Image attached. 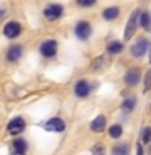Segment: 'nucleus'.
<instances>
[{
    "label": "nucleus",
    "instance_id": "obj_1",
    "mask_svg": "<svg viewBox=\"0 0 151 155\" xmlns=\"http://www.w3.org/2000/svg\"><path fill=\"white\" fill-rule=\"evenodd\" d=\"M63 13H65V8L62 3H47L42 8V15L47 21H57L63 16Z\"/></svg>",
    "mask_w": 151,
    "mask_h": 155
},
{
    "label": "nucleus",
    "instance_id": "obj_27",
    "mask_svg": "<svg viewBox=\"0 0 151 155\" xmlns=\"http://www.w3.org/2000/svg\"><path fill=\"white\" fill-rule=\"evenodd\" d=\"M149 61H151V58H149Z\"/></svg>",
    "mask_w": 151,
    "mask_h": 155
},
{
    "label": "nucleus",
    "instance_id": "obj_6",
    "mask_svg": "<svg viewBox=\"0 0 151 155\" xmlns=\"http://www.w3.org/2000/svg\"><path fill=\"white\" fill-rule=\"evenodd\" d=\"M57 48H58L57 41H54V39H47V41H44L41 45H39V52H41L42 57L52 58L57 53Z\"/></svg>",
    "mask_w": 151,
    "mask_h": 155
},
{
    "label": "nucleus",
    "instance_id": "obj_9",
    "mask_svg": "<svg viewBox=\"0 0 151 155\" xmlns=\"http://www.w3.org/2000/svg\"><path fill=\"white\" fill-rule=\"evenodd\" d=\"M44 128L47 131H52V133H63V131H65V121L55 116V118H51L49 121H46Z\"/></svg>",
    "mask_w": 151,
    "mask_h": 155
},
{
    "label": "nucleus",
    "instance_id": "obj_4",
    "mask_svg": "<svg viewBox=\"0 0 151 155\" xmlns=\"http://www.w3.org/2000/svg\"><path fill=\"white\" fill-rule=\"evenodd\" d=\"M2 32H3V36L7 39H16L19 34L23 32V26H21V23L13 21V19H12V21H7L3 24Z\"/></svg>",
    "mask_w": 151,
    "mask_h": 155
},
{
    "label": "nucleus",
    "instance_id": "obj_7",
    "mask_svg": "<svg viewBox=\"0 0 151 155\" xmlns=\"http://www.w3.org/2000/svg\"><path fill=\"white\" fill-rule=\"evenodd\" d=\"M140 79H141V73H140L138 68H130V70L125 71L124 81H125L127 86L133 87V86H136V84L140 82Z\"/></svg>",
    "mask_w": 151,
    "mask_h": 155
},
{
    "label": "nucleus",
    "instance_id": "obj_16",
    "mask_svg": "<svg viewBox=\"0 0 151 155\" xmlns=\"http://www.w3.org/2000/svg\"><path fill=\"white\" fill-rule=\"evenodd\" d=\"M128 152H130V145L127 142L115 144L112 147V155H128Z\"/></svg>",
    "mask_w": 151,
    "mask_h": 155
},
{
    "label": "nucleus",
    "instance_id": "obj_23",
    "mask_svg": "<svg viewBox=\"0 0 151 155\" xmlns=\"http://www.w3.org/2000/svg\"><path fill=\"white\" fill-rule=\"evenodd\" d=\"M141 139H143L145 144H148L151 140V128H143V134H141Z\"/></svg>",
    "mask_w": 151,
    "mask_h": 155
},
{
    "label": "nucleus",
    "instance_id": "obj_2",
    "mask_svg": "<svg viewBox=\"0 0 151 155\" xmlns=\"http://www.w3.org/2000/svg\"><path fill=\"white\" fill-rule=\"evenodd\" d=\"M138 15H140V8H136L132 12L128 21L125 24V31H124V39L125 41H130L132 37L135 36L136 32V28H138Z\"/></svg>",
    "mask_w": 151,
    "mask_h": 155
},
{
    "label": "nucleus",
    "instance_id": "obj_5",
    "mask_svg": "<svg viewBox=\"0 0 151 155\" xmlns=\"http://www.w3.org/2000/svg\"><path fill=\"white\" fill-rule=\"evenodd\" d=\"M148 48H149V41L146 37H140L138 41L130 47V53L133 58H141L146 52H148Z\"/></svg>",
    "mask_w": 151,
    "mask_h": 155
},
{
    "label": "nucleus",
    "instance_id": "obj_14",
    "mask_svg": "<svg viewBox=\"0 0 151 155\" xmlns=\"http://www.w3.org/2000/svg\"><path fill=\"white\" fill-rule=\"evenodd\" d=\"M106 116L104 115H97L94 120L91 121V131L93 133H102L106 129Z\"/></svg>",
    "mask_w": 151,
    "mask_h": 155
},
{
    "label": "nucleus",
    "instance_id": "obj_17",
    "mask_svg": "<svg viewBox=\"0 0 151 155\" xmlns=\"http://www.w3.org/2000/svg\"><path fill=\"white\" fill-rule=\"evenodd\" d=\"M124 50V44L119 42V41H111L107 44V52L112 53V55H115V53H120Z\"/></svg>",
    "mask_w": 151,
    "mask_h": 155
},
{
    "label": "nucleus",
    "instance_id": "obj_3",
    "mask_svg": "<svg viewBox=\"0 0 151 155\" xmlns=\"http://www.w3.org/2000/svg\"><path fill=\"white\" fill-rule=\"evenodd\" d=\"M93 34V24L86 19H81L75 24V36L80 39V41H86L90 39Z\"/></svg>",
    "mask_w": 151,
    "mask_h": 155
},
{
    "label": "nucleus",
    "instance_id": "obj_19",
    "mask_svg": "<svg viewBox=\"0 0 151 155\" xmlns=\"http://www.w3.org/2000/svg\"><path fill=\"white\" fill-rule=\"evenodd\" d=\"M13 149H15V152H18V153H24V152H26V149H28L26 140H24V139L13 140Z\"/></svg>",
    "mask_w": 151,
    "mask_h": 155
},
{
    "label": "nucleus",
    "instance_id": "obj_25",
    "mask_svg": "<svg viewBox=\"0 0 151 155\" xmlns=\"http://www.w3.org/2000/svg\"><path fill=\"white\" fill-rule=\"evenodd\" d=\"M149 89H151V70H148L145 76V92H148Z\"/></svg>",
    "mask_w": 151,
    "mask_h": 155
},
{
    "label": "nucleus",
    "instance_id": "obj_11",
    "mask_svg": "<svg viewBox=\"0 0 151 155\" xmlns=\"http://www.w3.org/2000/svg\"><path fill=\"white\" fill-rule=\"evenodd\" d=\"M21 55H23V45H19V44H13V45L8 47V50H7V60L10 63L18 61L19 58H21Z\"/></svg>",
    "mask_w": 151,
    "mask_h": 155
},
{
    "label": "nucleus",
    "instance_id": "obj_13",
    "mask_svg": "<svg viewBox=\"0 0 151 155\" xmlns=\"http://www.w3.org/2000/svg\"><path fill=\"white\" fill-rule=\"evenodd\" d=\"M138 26H141V29H145V31H151V13L148 10H140Z\"/></svg>",
    "mask_w": 151,
    "mask_h": 155
},
{
    "label": "nucleus",
    "instance_id": "obj_21",
    "mask_svg": "<svg viewBox=\"0 0 151 155\" xmlns=\"http://www.w3.org/2000/svg\"><path fill=\"white\" fill-rule=\"evenodd\" d=\"M75 3L80 8H91L97 3V0H75Z\"/></svg>",
    "mask_w": 151,
    "mask_h": 155
},
{
    "label": "nucleus",
    "instance_id": "obj_12",
    "mask_svg": "<svg viewBox=\"0 0 151 155\" xmlns=\"http://www.w3.org/2000/svg\"><path fill=\"white\" fill-rule=\"evenodd\" d=\"M101 16L106 19V21H115L117 18L120 16V7H117V5H112V7H107L102 10Z\"/></svg>",
    "mask_w": 151,
    "mask_h": 155
},
{
    "label": "nucleus",
    "instance_id": "obj_8",
    "mask_svg": "<svg viewBox=\"0 0 151 155\" xmlns=\"http://www.w3.org/2000/svg\"><path fill=\"white\" fill-rule=\"evenodd\" d=\"M24 128H26V121H24L21 116H16V118H13L12 121L8 123L7 126V129H8V133L10 134H19V133H23Z\"/></svg>",
    "mask_w": 151,
    "mask_h": 155
},
{
    "label": "nucleus",
    "instance_id": "obj_24",
    "mask_svg": "<svg viewBox=\"0 0 151 155\" xmlns=\"http://www.w3.org/2000/svg\"><path fill=\"white\" fill-rule=\"evenodd\" d=\"M7 15H8V7H7L3 2H0V23L5 19V16H7Z\"/></svg>",
    "mask_w": 151,
    "mask_h": 155
},
{
    "label": "nucleus",
    "instance_id": "obj_18",
    "mask_svg": "<svg viewBox=\"0 0 151 155\" xmlns=\"http://www.w3.org/2000/svg\"><path fill=\"white\" fill-rule=\"evenodd\" d=\"M135 97H128V99H125L124 102H122V110H124V113H130L132 110L135 108Z\"/></svg>",
    "mask_w": 151,
    "mask_h": 155
},
{
    "label": "nucleus",
    "instance_id": "obj_15",
    "mask_svg": "<svg viewBox=\"0 0 151 155\" xmlns=\"http://www.w3.org/2000/svg\"><path fill=\"white\" fill-rule=\"evenodd\" d=\"M106 65H107V57L106 55H101V57H97V58L93 60L91 70L93 71H101V70H104V68H106Z\"/></svg>",
    "mask_w": 151,
    "mask_h": 155
},
{
    "label": "nucleus",
    "instance_id": "obj_22",
    "mask_svg": "<svg viewBox=\"0 0 151 155\" xmlns=\"http://www.w3.org/2000/svg\"><path fill=\"white\" fill-rule=\"evenodd\" d=\"M91 153L93 155H106V147L102 144H96L94 147L91 149Z\"/></svg>",
    "mask_w": 151,
    "mask_h": 155
},
{
    "label": "nucleus",
    "instance_id": "obj_20",
    "mask_svg": "<svg viewBox=\"0 0 151 155\" xmlns=\"http://www.w3.org/2000/svg\"><path fill=\"white\" fill-rule=\"evenodd\" d=\"M122 133H124V129H122V126L120 124H112L111 128H109V136L112 139H119Z\"/></svg>",
    "mask_w": 151,
    "mask_h": 155
},
{
    "label": "nucleus",
    "instance_id": "obj_26",
    "mask_svg": "<svg viewBox=\"0 0 151 155\" xmlns=\"http://www.w3.org/2000/svg\"><path fill=\"white\" fill-rule=\"evenodd\" d=\"M136 155H145V152H143V149H141L140 144L136 145Z\"/></svg>",
    "mask_w": 151,
    "mask_h": 155
},
{
    "label": "nucleus",
    "instance_id": "obj_10",
    "mask_svg": "<svg viewBox=\"0 0 151 155\" xmlns=\"http://www.w3.org/2000/svg\"><path fill=\"white\" fill-rule=\"evenodd\" d=\"M75 95L76 97H80V99H85V97L90 95V92H91V86H90V82L85 81V79H80L75 84Z\"/></svg>",
    "mask_w": 151,
    "mask_h": 155
}]
</instances>
